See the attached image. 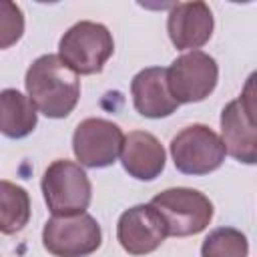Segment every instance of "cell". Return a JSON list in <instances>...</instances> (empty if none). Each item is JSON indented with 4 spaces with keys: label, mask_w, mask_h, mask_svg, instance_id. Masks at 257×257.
Masks as SVG:
<instances>
[{
    "label": "cell",
    "mask_w": 257,
    "mask_h": 257,
    "mask_svg": "<svg viewBox=\"0 0 257 257\" xmlns=\"http://www.w3.org/2000/svg\"><path fill=\"white\" fill-rule=\"evenodd\" d=\"M24 34V14L16 2L0 0V50L14 46Z\"/></svg>",
    "instance_id": "cell-17"
},
{
    "label": "cell",
    "mask_w": 257,
    "mask_h": 257,
    "mask_svg": "<svg viewBox=\"0 0 257 257\" xmlns=\"http://www.w3.org/2000/svg\"><path fill=\"white\" fill-rule=\"evenodd\" d=\"M167 237V225L151 203L135 205L118 217L116 239L128 255H149L159 249Z\"/></svg>",
    "instance_id": "cell-10"
},
{
    "label": "cell",
    "mask_w": 257,
    "mask_h": 257,
    "mask_svg": "<svg viewBox=\"0 0 257 257\" xmlns=\"http://www.w3.org/2000/svg\"><path fill=\"white\" fill-rule=\"evenodd\" d=\"M247 253L249 241L245 233L235 227H219L211 231L201 245V257H247Z\"/></svg>",
    "instance_id": "cell-16"
},
{
    "label": "cell",
    "mask_w": 257,
    "mask_h": 257,
    "mask_svg": "<svg viewBox=\"0 0 257 257\" xmlns=\"http://www.w3.org/2000/svg\"><path fill=\"white\" fill-rule=\"evenodd\" d=\"M26 96L48 118L68 116L80 98L78 74L60 60L58 54L38 56L26 70Z\"/></svg>",
    "instance_id": "cell-1"
},
{
    "label": "cell",
    "mask_w": 257,
    "mask_h": 257,
    "mask_svg": "<svg viewBox=\"0 0 257 257\" xmlns=\"http://www.w3.org/2000/svg\"><path fill=\"white\" fill-rule=\"evenodd\" d=\"M213 12L201 0L175 4L167 18L169 38L179 50H199L213 36Z\"/></svg>",
    "instance_id": "cell-11"
},
{
    "label": "cell",
    "mask_w": 257,
    "mask_h": 257,
    "mask_svg": "<svg viewBox=\"0 0 257 257\" xmlns=\"http://www.w3.org/2000/svg\"><path fill=\"white\" fill-rule=\"evenodd\" d=\"M122 169L137 181H155L167 163L161 141L147 131H131L124 135L120 149Z\"/></svg>",
    "instance_id": "cell-13"
},
{
    "label": "cell",
    "mask_w": 257,
    "mask_h": 257,
    "mask_svg": "<svg viewBox=\"0 0 257 257\" xmlns=\"http://www.w3.org/2000/svg\"><path fill=\"white\" fill-rule=\"evenodd\" d=\"M114 52V40L108 28L100 22L80 20L70 26L60 42L58 56L76 74H96L104 68Z\"/></svg>",
    "instance_id": "cell-3"
},
{
    "label": "cell",
    "mask_w": 257,
    "mask_h": 257,
    "mask_svg": "<svg viewBox=\"0 0 257 257\" xmlns=\"http://www.w3.org/2000/svg\"><path fill=\"white\" fill-rule=\"evenodd\" d=\"M30 221V195L12 181H0V233L14 235Z\"/></svg>",
    "instance_id": "cell-15"
},
{
    "label": "cell",
    "mask_w": 257,
    "mask_h": 257,
    "mask_svg": "<svg viewBox=\"0 0 257 257\" xmlns=\"http://www.w3.org/2000/svg\"><path fill=\"white\" fill-rule=\"evenodd\" d=\"M131 94L137 112L147 118H165L179 108L167 84V68L163 66H149L137 72L131 82Z\"/></svg>",
    "instance_id": "cell-12"
},
{
    "label": "cell",
    "mask_w": 257,
    "mask_h": 257,
    "mask_svg": "<svg viewBox=\"0 0 257 257\" xmlns=\"http://www.w3.org/2000/svg\"><path fill=\"white\" fill-rule=\"evenodd\" d=\"M100 243V225L88 213L50 217L42 229V245L54 257H88Z\"/></svg>",
    "instance_id": "cell-7"
},
{
    "label": "cell",
    "mask_w": 257,
    "mask_h": 257,
    "mask_svg": "<svg viewBox=\"0 0 257 257\" xmlns=\"http://www.w3.org/2000/svg\"><path fill=\"white\" fill-rule=\"evenodd\" d=\"M217 80V60L203 50H189L177 56L167 68V84L179 104L205 100L215 90Z\"/></svg>",
    "instance_id": "cell-8"
},
{
    "label": "cell",
    "mask_w": 257,
    "mask_h": 257,
    "mask_svg": "<svg viewBox=\"0 0 257 257\" xmlns=\"http://www.w3.org/2000/svg\"><path fill=\"white\" fill-rule=\"evenodd\" d=\"M42 195L52 217L84 213L92 199V185L84 169L68 159L52 161L42 175Z\"/></svg>",
    "instance_id": "cell-2"
},
{
    "label": "cell",
    "mask_w": 257,
    "mask_h": 257,
    "mask_svg": "<svg viewBox=\"0 0 257 257\" xmlns=\"http://www.w3.org/2000/svg\"><path fill=\"white\" fill-rule=\"evenodd\" d=\"M151 205L159 211L167 233L173 237H189L205 231L215 213L209 197L189 187L165 189L151 199Z\"/></svg>",
    "instance_id": "cell-4"
},
{
    "label": "cell",
    "mask_w": 257,
    "mask_h": 257,
    "mask_svg": "<svg viewBox=\"0 0 257 257\" xmlns=\"http://www.w3.org/2000/svg\"><path fill=\"white\" fill-rule=\"evenodd\" d=\"M225 155L221 137L207 124H189L171 141L173 163L183 175H209L223 165Z\"/></svg>",
    "instance_id": "cell-5"
},
{
    "label": "cell",
    "mask_w": 257,
    "mask_h": 257,
    "mask_svg": "<svg viewBox=\"0 0 257 257\" xmlns=\"http://www.w3.org/2000/svg\"><path fill=\"white\" fill-rule=\"evenodd\" d=\"M124 135L120 126L106 118H84L72 135V151L80 167L104 169L110 167L122 149Z\"/></svg>",
    "instance_id": "cell-9"
},
{
    "label": "cell",
    "mask_w": 257,
    "mask_h": 257,
    "mask_svg": "<svg viewBox=\"0 0 257 257\" xmlns=\"http://www.w3.org/2000/svg\"><path fill=\"white\" fill-rule=\"evenodd\" d=\"M38 122V112L16 88L0 90V133L8 139H24L28 137Z\"/></svg>",
    "instance_id": "cell-14"
},
{
    "label": "cell",
    "mask_w": 257,
    "mask_h": 257,
    "mask_svg": "<svg viewBox=\"0 0 257 257\" xmlns=\"http://www.w3.org/2000/svg\"><path fill=\"white\" fill-rule=\"evenodd\" d=\"M253 74L247 80L239 98L227 102L221 112V143L225 153L245 165L257 163V120H255V96Z\"/></svg>",
    "instance_id": "cell-6"
}]
</instances>
